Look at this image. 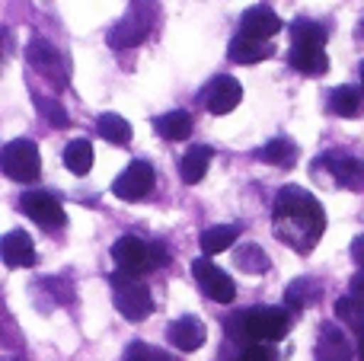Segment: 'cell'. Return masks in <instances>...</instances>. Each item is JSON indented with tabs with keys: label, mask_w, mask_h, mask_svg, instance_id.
Here are the masks:
<instances>
[{
	"label": "cell",
	"mask_w": 364,
	"mask_h": 361,
	"mask_svg": "<svg viewBox=\"0 0 364 361\" xmlns=\"http://www.w3.org/2000/svg\"><path fill=\"white\" fill-rule=\"evenodd\" d=\"M272 221H275L278 240H284L297 253H310L326 230L323 205L301 185H284L278 192L272 205Z\"/></svg>",
	"instance_id": "cell-1"
},
{
	"label": "cell",
	"mask_w": 364,
	"mask_h": 361,
	"mask_svg": "<svg viewBox=\"0 0 364 361\" xmlns=\"http://www.w3.org/2000/svg\"><path fill=\"white\" fill-rule=\"evenodd\" d=\"M291 330V313L284 307H250V311L237 313V317L227 323V336L233 343H275L284 339Z\"/></svg>",
	"instance_id": "cell-2"
},
{
	"label": "cell",
	"mask_w": 364,
	"mask_h": 361,
	"mask_svg": "<svg viewBox=\"0 0 364 361\" xmlns=\"http://www.w3.org/2000/svg\"><path fill=\"white\" fill-rule=\"evenodd\" d=\"M112 301L119 307V313L132 323H141V320L151 317L154 311V298H151V288L138 279V275H128V272H115L112 275Z\"/></svg>",
	"instance_id": "cell-3"
},
{
	"label": "cell",
	"mask_w": 364,
	"mask_h": 361,
	"mask_svg": "<svg viewBox=\"0 0 364 361\" xmlns=\"http://www.w3.org/2000/svg\"><path fill=\"white\" fill-rule=\"evenodd\" d=\"M154 19H157V4H151V0H134L128 16L119 19V23L109 29V45H112V48H134V45H141L151 36Z\"/></svg>",
	"instance_id": "cell-4"
},
{
	"label": "cell",
	"mask_w": 364,
	"mask_h": 361,
	"mask_svg": "<svg viewBox=\"0 0 364 361\" xmlns=\"http://www.w3.org/2000/svg\"><path fill=\"white\" fill-rule=\"evenodd\" d=\"M0 166H4V173L10 179H16V183H32V179H38V173H42V157H38L36 141H26V138L10 141V144L0 151Z\"/></svg>",
	"instance_id": "cell-5"
},
{
	"label": "cell",
	"mask_w": 364,
	"mask_h": 361,
	"mask_svg": "<svg viewBox=\"0 0 364 361\" xmlns=\"http://www.w3.org/2000/svg\"><path fill=\"white\" fill-rule=\"evenodd\" d=\"M154 179H157L154 163H147V160H134V163H128L125 170L115 176L112 195L122 198V202H141V198L154 189Z\"/></svg>",
	"instance_id": "cell-6"
},
{
	"label": "cell",
	"mask_w": 364,
	"mask_h": 361,
	"mask_svg": "<svg viewBox=\"0 0 364 361\" xmlns=\"http://www.w3.org/2000/svg\"><path fill=\"white\" fill-rule=\"evenodd\" d=\"M192 275H195V281H198L201 294L211 298L214 304H230V301L237 298V285H233V279L224 272V269L214 266V262H208L205 256L192 262Z\"/></svg>",
	"instance_id": "cell-7"
},
{
	"label": "cell",
	"mask_w": 364,
	"mask_h": 361,
	"mask_svg": "<svg viewBox=\"0 0 364 361\" xmlns=\"http://www.w3.org/2000/svg\"><path fill=\"white\" fill-rule=\"evenodd\" d=\"M19 208H23V215L29 217V221H36L38 227H45V230L64 227V221H68L64 205L58 202L51 192H26V195L19 198Z\"/></svg>",
	"instance_id": "cell-8"
},
{
	"label": "cell",
	"mask_w": 364,
	"mask_h": 361,
	"mask_svg": "<svg viewBox=\"0 0 364 361\" xmlns=\"http://www.w3.org/2000/svg\"><path fill=\"white\" fill-rule=\"evenodd\" d=\"M240 99H243V87H240V80L230 74H218L205 90H201V102L208 106L211 115L233 112V109L240 106Z\"/></svg>",
	"instance_id": "cell-9"
},
{
	"label": "cell",
	"mask_w": 364,
	"mask_h": 361,
	"mask_svg": "<svg viewBox=\"0 0 364 361\" xmlns=\"http://www.w3.org/2000/svg\"><path fill=\"white\" fill-rule=\"evenodd\" d=\"M112 259H115V266H119L122 272L141 275V272H147V269H151V247H147L141 237L125 234V237H119V240H115Z\"/></svg>",
	"instance_id": "cell-10"
},
{
	"label": "cell",
	"mask_w": 364,
	"mask_h": 361,
	"mask_svg": "<svg viewBox=\"0 0 364 361\" xmlns=\"http://www.w3.org/2000/svg\"><path fill=\"white\" fill-rule=\"evenodd\" d=\"M166 339L179 352H198L205 345V323L198 317H179L166 326Z\"/></svg>",
	"instance_id": "cell-11"
},
{
	"label": "cell",
	"mask_w": 364,
	"mask_h": 361,
	"mask_svg": "<svg viewBox=\"0 0 364 361\" xmlns=\"http://www.w3.org/2000/svg\"><path fill=\"white\" fill-rule=\"evenodd\" d=\"M240 32L243 36H252V38H272L275 32H282V19L272 6L259 4V6H250L240 19Z\"/></svg>",
	"instance_id": "cell-12"
},
{
	"label": "cell",
	"mask_w": 364,
	"mask_h": 361,
	"mask_svg": "<svg viewBox=\"0 0 364 361\" xmlns=\"http://www.w3.org/2000/svg\"><path fill=\"white\" fill-rule=\"evenodd\" d=\"M0 253H4V262L10 269H29L36 266V247H32V237L26 230H10L0 243Z\"/></svg>",
	"instance_id": "cell-13"
},
{
	"label": "cell",
	"mask_w": 364,
	"mask_h": 361,
	"mask_svg": "<svg viewBox=\"0 0 364 361\" xmlns=\"http://www.w3.org/2000/svg\"><path fill=\"white\" fill-rule=\"evenodd\" d=\"M227 55H230V61H237V64H259V61L275 55V48H272V42H265V38H252V36H243V32H240L237 38H230Z\"/></svg>",
	"instance_id": "cell-14"
},
{
	"label": "cell",
	"mask_w": 364,
	"mask_h": 361,
	"mask_svg": "<svg viewBox=\"0 0 364 361\" xmlns=\"http://www.w3.org/2000/svg\"><path fill=\"white\" fill-rule=\"evenodd\" d=\"M291 68L304 77H323L329 70V58L323 48H314V45H291L288 55Z\"/></svg>",
	"instance_id": "cell-15"
},
{
	"label": "cell",
	"mask_w": 364,
	"mask_h": 361,
	"mask_svg": "<svg viewBox=\"0 0 364 361\" xmlns=\"http://www.w3.org/2000/svg\"><path fill=\"white\" fill-rule=\"evenodd\" d=\"M316 361H352V345L339 333V326L323 323L320 345H316Z\"/></svg>",
	"instance_id": "cell-16"
},
{
	"label": "cell",
	"mask_w": 364,
	"mask_h": 361,
	"mask_svg": "<svg viewBox=\"0 0 364 361\" xmlns=\"http://www.w3.org/2000/svg\"><path fill=\"white\" fill-rule=\"evenodd\" d=\"M26 58H29V64L36 70H42L45 77H51V74H61V77H68V64H64V58L58 55L55 48H51L45 38H36V42L26 48Z\"/></svg>",
	"instance_id": "cell-17"
},
{
	"label": "cell",
	"mask_w": 364,
	"mask_h": 361,
	"mask_svg": "<svg viewBox=\"0 0 364 361\" xmlns=\"http://www.w3.org/2000/svg\"><path fill=\"white\" fill-rule=\"evenodd\" d=\"M211 157H214V151H211L208 144L188 147L186 157L179 160V176H182V183H186V185L201 183V179H205V173H208V163H211Z\"/></svg>",
	"instance_id": "cell-18"
},
{
	"label": "cell",
	"mask_w": 364,
	"mask_h": 361,
	"mask_svg": "<svg viewBox=\"0 0 364 361\" xmlns=\"http://www.w3.org/2000/svg\"><path fill=\"white\" fill-rule=\"evenodd\" d=\"M237 237H240V224H214V227L201 230L198 247H201L205 256H214V253L230 249L233 243H237Z\"/></svg>",
	"instance_id": "cell-19"
},
{
	"label": "cell",
	"mask_w": 364,
	"mask_h": 361,
	"mask_svg": "<svg viewBox=\"0 0 364 361\" xmlns=\"http://www.w3.org/2000/svg\"><path fill=\"white\" fill-rule=\"evenodd\" d=\"M154 128H157V134L166 141H186L188 134H192V115L182 112V109H173V112L157 115Z\"/></svg>",
	"instance_id": "cell-20"
},
{
	"label": "cell",
	"mask_w": 364,
	"mask_h": 361,
	"mask_svg": "<svg viewBox=\"0 0 364 361\" xmlns=\"http://www.w3.org/2000/svg\"><path fill=\"white\" fill-rule=\"evenodd\" d=\"M64 166H68L74 176H87L93 170V144L87 138H74L64 147Z\"/></svg>",
	"instance_id": "cell-21"
},
{
	"label": "cell",
	"mask_w": 364,
	"mask_h": 361,
	"mask_svg": "<svg viewBox=\"0 0 364 361\" xmlns=\"http://www.w3.org/2000/svg\"><path fill=\"white\" fill-rule=\"evenodd\" d=\"M96 131H100L102 141L119 144V147L132 141V125H128V119H122V115H115V112H102L100 119H96Z\"/></svg>",
	"instance_id": "cell-22"
},
{
	"label": "cell",
	"mask_w": 364,
	"mask_h": 361,
	"mask_svg": "<svg viewBox=\"0 0 364 361\" xmlns=\"http://www.w3.org/2000/svg\"><path fill=\"white\" fill-rule=\"evenodd\" d=\"M329 112L339 119H358L361 115V93L355 87H336L329 93Z\"/></svg>",
	"instance_id": "cell-23"
},
{
	"label": "cell",
	"mask_w": 364,
	"mask_h": 361,
	"mask_svg": "<svg viewBox=\"0 0 364 361\" xmlns=\"http://www.w3.org/2000/svg\"><path fill=\"white\" fill-rule=\"evenodd\" d=\"M259 160H265V163H272V166H284V170H291V166L297 163V144L291 138H275V141H269V144L259 151Z\"/></svg>",
	"instance_id": "cell-24"
},
{
	"label": "cell",
	"mask_w": 364,
	"mask_h": 361,
	"mask_svg": "<svg viewBox=\"0 0 364 361\" xmlns=\"http://www.w3.org/2000/svg\"><path fill=\"white\" fill-rule=\"evenodd\" d=\"M316 298H320V285L314 279H294L288 285V291H284L288 311H304V307L316 304Z\"/></svg>",
	"instance_id": "cell-25"
},
{
	"label": "cell",
	"mask_w": 364,
	"mask_h": 361,
	"mask_svg": "<svg viewBox=\"0 0 364 361\" xmlns=\"http://www.w3.org/2000/svg\"><path fill=\"white\" fill-rule=\"evenodd\" d=\"M326 38H329V32L323 29L320 23L307 19V16H301V19H294V23H291V42H294V45H314V48H323V45H326Z\"/></svg>",
	"instance_id": "cell-26"
},
{
	"label": "cell",
	"mask_w": 364,
	"mask_h": 361,
	"mask_svg": "<svg viewBox=\"0 0 364 361\" xmlns=\"http://www.w3.org/2000/svg\"><path fill=\"white\" fill-rule=\"evenodd\" d=\"M233 262H237L243 272H250V275H262V272H269V269H272V259L265 256V249L256 247V243L240 247L237 253H233Z\"/></svg>",
	"instance_id": "cell-27"
},
{
	"label": "cell",
	"mask_w": 364,
	"mask_h": 361,
	"mask_svg": "<svg viewBox=\"0 0 364 361\" xmlns=\"http://www.w3.org/2000/svg\"><path fill=\"white\" fill-rule=\"evenodd\" d=\"M336 313H339L342 323H348L355 333H364V298H358V294L339 298L336 301Z\"/></svg>",
	"instance_id": "cell-28"
},
{
	"label": "cell",
	"mask_w": 364,
	"mask_h": 361,
	"mask_svg": "<svg viewBox=\"0 0 364 361\" xmlns=\"http://www.w3.org/2000/svg\"><path fill=\"white\" fill-rule=\"evenodd\" d=\"M329 166H333L336 179H339L342 185H358V179L364 176V166L358 163V160L346 157V153H336V157H326Z\"/></svg>",
	"instance_id": "cell-29"
},
{
	"label": "cell",
	"mask_w": 364,
	"mask_h": 361,
	"mask_svg": "<svg viewBox=\"0 0 364 361\" xmlns=\"http://www.w3.org/2000/svg\"><path fill=\"white\" fill-rule=\"evenodd\" d=\"M36 106H38L42 119L48 122L51 128H68V125H70V115L64 112V106H61L58 99H48V96H38V93H36Z\"/></svg>",
	"instance_id": "cell-30"
},
{
	"label": "cell",
	"mask_w": 364,
	"mask_h": 361,
	"mask_svg": "<svg viewBox=\"0 0 364 361\" xmlns=\"http://www.w3.org/2000/svg\"><path fill=\"white\" fill-rule=\"evenodd\" d=\"M240 361H275V352H272L269 345H262V343H252V345H246L243 349Z\"/></svg>",
	"instance_id": "cell-31"
},
{
	"label": "cell",
	"mask_w": 364,
	"mask_h": 361,
	"mask_svg": "<svg viewBox=\"0 0 364 361\" xmlns=\"http://www.w3.org/2000/svg\"><path fill=\"white\" fill-rule=\"evenodd\" d=\"M125 361H154V352L147 349L144 343H134V345H128Z\"/></svg>",
	"instance_id": "cell-32"
},
{
	"label": "cell",
	"mask_w": 364,
	"mask_h": 361,
	"mask_svg": "<svg viewBox=\"0 0 364 361\" xmlns=\"http://www.w3.org/2000/svg\"><path fill=\"white\" fill-rule=\"evenodd\" d=\"M348 288H352V294H358V298H364V269H358V272L352 275Z\"/></svg>",
	"instance_id": "cell-33"
},
{
	"label": "cell",
	"mask_w": 364,
	"mask_h": 361,
	"mask_svg": "<svg viewBox=\"0 0 364 361\" xmlns=\"http://www.w3.org/2000/svg\"><path fill=\"white\" fill-rule=\"evenodd\" d=\"M352 256H355V262H361V269H364V237H355V243H352Z\"/></svg>",
	"instance_id": "cell-34"
},
{
	"label": "cell",
	"mask_w": 364,
	"mask_h": 361,
	"mask_svg": "<svg viewBox=\"0 0 364 361\" xmlns=\"http://www.w3.org/2000/svg\"><path fill=\"white\" fill-rule=\"evenodd\" d=\"M358 355H361V361H364V333H358Z\"/></svg>",
	"instance_id": "cell-35"
},
{
	"label": "cell",
	"mask_w": 364,
	"mask_h": 361,
	"mask_svg": "<svg viewBox=\"0 0 364 361\" xmlns=\"http://www.w3.org/2000/svg\"><path fill=\"white\" fill-rule=\"evenodd\" d=\"M361 87H364V64H361Z\"/></svg>",
	"instance_id": "cell-36"
}]
</instances>
